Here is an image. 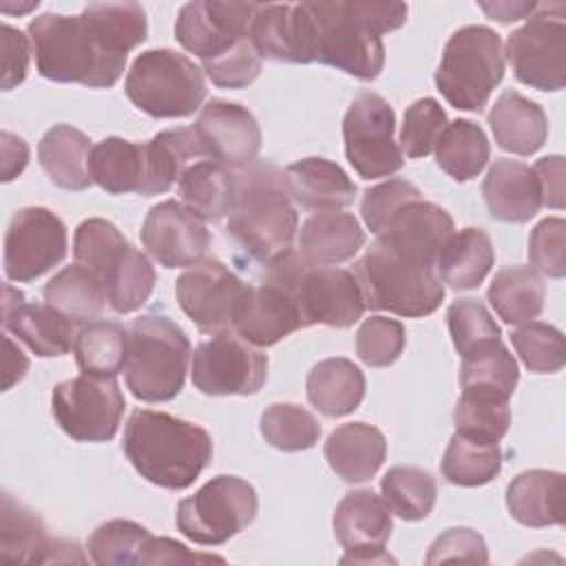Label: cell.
Wrapping results in <instances>:
<instances>
[{
    "instance_id": "obj_46",
    "label": "cell",
    "mask_w": 566,
    "mask_h": 566,
    "mask_svg": "<svg viewBox=\"0 0 566 566\" xmlns=\"http://www.w3.org/2000/svg\"><path fill=\"white\" fill-rule=\"evenodd\" d=\"M440 471L455 486H480L502 471V449L455 433L449 440Z\"/></svg>"
},
{
    "instance_id": "obj_55",
    "label": "cell",
    "mask_w": 566,
    "mask_h": 566,
    "mask_svg": "<svg viewBox=\"0 0 566 566\" xmlns=\"http://www.w3.org/2000/svg\"><path fill=\"white\" fill-rule=\"evenodd\" d=\"M418 197H422V192L407 179H389L367 188L360 201L363 221L378 237L387 221L398 212V208Z\"/></svg>"
},
{
    "instance_id": "obj_57",
    "label": "cell",
    "mask_w": 566,
    "mask_h": 566,
    "mask_svg": "<svg viewBox=\"0 0 566 566\" xmlns=\"http://www.w3.org/2000/svg\"><path fill=\"white\" fill-rule=\"evenodd\" d=\"M451 559L486 564L489 562V551H486L484 537L480 533H475L473 528H464V526H455V528L444 531L431 544V548L427 553V564L451 562Z\"/></svg>"
},
{
    "instance_id": "obj_37",
    "label": "cell",
    "mask_w": 566,
    "mask_h": 566,
    "mask_svg": "<svg viewBox=\"0 0 566 566\" xmlns=\"http://www.w3.org/2000/svg\"><path fill=\"white\" fill-rule=\"evenodd\" d=\"M181 203L203 221H221L234 201V175L214 159H199L177 181Z\"/></svg>"
},
{
    "instance_id": "obj_1",
    "label": "cell",
    "mask_w": 566,
    "mask_h": 566,
    "mask_svg": "<svg viewBox=\"0 0 566 566\" xmlns=\"http://www.w3.org/2000/svg\"><path fill=\"white\" fill-rule=\"evenodd\" d=\"M316 24V62L358 80H376L385 66L380 35L407 22V4L374 0L307 2Z\"/></svg>"
},
{
    "instance_id": "obj_21",
    "label": "cell",
    "mask_w": 566,
    "mask_h": 566,
    "mask_svg": "<svg viewBox=\"0 0 566 566\" xmlns=\"http://www.w3.org/2000/svg\"><path fill=\"white\" fill-rule=\"evenodd\" d=\"M192 130L197 133L206 157L226 168H245L256 161L261 150V128L254 115L237 102L210 99L201 106Z\"/></svg>"
},
{
    "instance_id": "obj_47",
    "label": "cell",
    "mask_w": 566,
    "mask_h": 566,
    "mask_svg": "<svg viewBox=\"0 0 566 566\" xmlns=\"http://www.w3.org/2000/svg\"><path fill=\"white\" fill-rule=\"evenodd\" d=\"M261 436L279 451H305L321 438V424L301 405L276 402L270 405L259 418Z\"/></svg>"
},
{
    "instance_id": "obj_26",
    "label": "cell",
    "mask_w": 566,
    "mask_h": 566,
    "mask_svg": "<svg viewBox=\"0 0 566 566\" xmlns=\"http://www.w3.org/2000/svg\"><path fill=\"white\" fill-rule=\"evenodd\" d=\"M301 327L305 325L294 294L268 279L248 287L234 323V332L254 347L276 345Z\"/></svg>"
},
{
    "instance_id": "obj_60",
    "label": "cell",
    "mask_w": 566,
    "mask_h": 566,
    "mask_svg": "<svg viewBox=\"0 0 566 566\" xmlns=\"http://www.w3.org/2000/svg\"><path fill=\"white\" fill-rule=\"evenodd\" d=\"M539 188L542 206L562 210L564 208V157L548 155L535 161L531 168Z\"/></svg>"
},
{
    "instance_id": "obj_35",
    "label": "cell",
    "mask_w": 566,
    "mask_h": 566,
    "mask_svg": "<svg viewBox=\"0 0 566 566\" xmlns=\"http://www.w3.org/2000/svg\"><path fill=\"white\" fill-rule=\"evenodd\" d=\"M307 400L327 418H340L358 409L365 396V374L349 358L316 363L305 380Z\"/></svg>"
},
{
    "instance_id": "obj_51",
    "label": "cell",
    "mask_w": 566,
    "mask_h": 566,
    "mask_svg": "<svg viewBox=\"0 0 566 566\" xmlns=\"http://www.w3.org/2000/svg\"><path fill=\"white\" fill-rule=\"evenodd\" d=\"M511 340L522 363L535 374H555L566 363L564 334L548 323L531 321L520 325L511 334Z\"/></svg>"
},
{
    "instance_id": "obj_16",
    "label": "cell",
    "mask_w": 566,
    "mask_h": 566,
    "mask_svg": "<svg viewBox=\"0 0 566 566\" xmlns=\"http://www.w3.org/2000/svg\"><path fill=\"white\" fill-rule=\"evenodd\" d=\"M268 378V356L241 336L217 334L192 354V385L206 396H250Z\"/></svg>"
},
{
    "instance_id": "obj_50",
    "label": "cell",
    "mask_w": 566,
    "mask_h": 566,
    "mask_svg": "<svg viewBox=\"0 0 566 566\" xmlns=\"http://www.w3.org/2000/svg\"><path fill=\"white\" fill-rule=\"evenodd\" d=\"M517 380H520L517 363L502 340L462 358V367H460L462 387H489L511 396L515 391Z\"/></svg>"
},
{
    "instance_id": "obj_22",
    "label": "cell",
    "mask_w": 566,
    "mask_h": 566,
    "mask_svg": "<svg viewBox=\"0 0 566 566\" xmlns=\"http://www.w3.org/2000/svg\"><path fill=\"white\" fill-rule=\"evenodd\" d=\"M250 42L259 57L292 64L316 62V24L307 2L261 4L250 24Z\"/></svg>"
},
{
    "instance_id": "obj_17",
    "label": "cell",
    "mask_w": 566,
    "mask_h": 566,
    "mask_svg": "<svg viewBox=\"0 0 566 566\" xmlns=\"http://www.w3.org/2000/svg\"><path fill=\"white\" fill-rule=\"evenodd\" d=\"M69 248L64 221L46 208H20L4 234V274L27 283L62 263Z\"/></svg>"
},
{
    "instance_id": "obj_53",
    "label": "cell",
    "mask_w": 566,
    "mask_h": 566,
    "mask_svg": "<svg viewBox=\"0 0 566 566\" xmlns=\"http://www.w3.org/2000/svg\"><path fill=\"white\" fill-rule=\"evenodd\" d=\"M405 349V327L396 318L369 316L356 332V354L369 367H389Z\"/></svg>"
},
{
    "instance_id": "obj_8",
    "label": "cell",
    "mask_w": 566,
    "mask_h": 566,
    "mask_svg": "<svg viewBox=\"0 0 566 566\" xmlns=\"http://www.w3.org/2000/svg\"><path fill=\"white\" fill-rule=\"evenodd\" d=\"M265 279L294 294L303 325L349 327L363 312L365 301L354 272L334 265H312L294 248L265 265Z\"/></svg>"
},
{
    "instance_id": "obj_23",
    "label": "cell",
    "mask_w": 566,
    "mask_h": 566,
    "mask_svg": "<svg viewBox=\"0 0 566 566\" xmlns=\"http://www.w3.org/2000/svg\"><path fill=\"white\" fill-rule=\"evenodd\" d=\"M0 559L4 564H55L84 562L86 557L75 542L51 537L35 511L4 493L0 513Z\"/></svg>"
},
{
    "instance_id": "obj_4",
    "label": "cell",
    "mask_w": 566,
    "mask_h": 566,
    "mask_svg": "<svg viewBox=\"0 0 566 566\" xmlns=\"http://www.w3.org/2000/svg\"><path fill=\"white\" fill-rule=\"evenodd\" d=\"M27 31L35 69L51 82L108 88L124 73L126 57L108 53L82 15L42 13Z\"/></svg>"
},
{
    "instance_id": "obj_7",
    "label": "cell",
    "mask_w": 566,
    "mask_h": 566,
    "mask_svg": "<svg viewBox=\"0 0 566 566\" xmlns=\"http://www.w3.org/2000/svg\"><path fill=\"white\" fill-rule=\"evenodd\" d=\"M354 276L365 307L387 310L405 318L433 314L444 298V285L433 265L405 259L378 239L356 261Z\"/></svg>"
},
{
    "instance_id": "obj_62",
    "label": "cell",
    "mask_w": 566,
    "mask_h": 566,
    "mask_svg": "<svg viewBox=\"0 0 566 566\" xmlns=\"http://www.w3.org/2000/svg\"><path fill=\"white\" fill-rule=\"evenodd\" d=\"M29 369V358L22 354V349L9 338L4 336V371H2V391L11 389L15 382H20L24 378Z\"/></svg>"
},
{
    "instance_id": "obj_3",
    "label": "cell",
    "mask_w": 566,
    "mask_h": 566,
    "mask_svg": "<svg viewBox=\"0 0 566 566\" xmlns=\"http://www.w3.org/2000/svg\"><path fill=\"white\" fill-rule=\"evenodd\" d=\"M122 449L144 480L170 491L190 486L212 460V438L206 429L150 409L130 413Z\"/></svg>"
},
{
    "instance_id": "obj_12",
    "label": "cell",
    "mask_w": 566,
    "mask_h": 566,
    "mask_svg": "<svg viewBox=\"0 0 566 566\" xmlns=\"http://www.w3.org/2000/svg\"><path fill=\"white\" fill-rule=\"evenodd\" d=\"M566 4H537L528 22L506 40L513 75L537 91H562L566 84Z\"/></svg>"
},
{
    "instance_id": "obj_34",
    "label": "cell",
    "mask_w": 566,
    "mask_h": 566,
    "mask_svg": "<svg viewBox=\"0 0 566 566\" xmlns=\"http://www.w3.org/2000/svg\"><path fill=\"white\" fill-rule=\"evenodd\" d=\"M91 139L69 126L57 124L44 133L38 144V161L46 177L64 190H84L91 186Z\"/></svg>"
},
{
    "instance_id": "obj_28",
    "label": "cell",
    "mask_w": 566,
    "mask_h": 566,
    "mask_svg": "<svg viewBox=\"0 0 566 566\" xmlns=\"http://www.w3.org/2000/svg\"><path fill=\"white\" fill-rule=\"evenodd\" d=\"M285 184L292 201L316 212L345 208L356 195V184L347 172L325 157H305L290 164Z\"/></svg>"
},
{
    "instance_id": "obj_63",
    "label": "cell",
    "mask_w": 566,
    "mask_h": 566,
    "mask_svg": "<svg viewBox=\"0 0 566 566\" xmlns=\"http://www.w3.org/2000/svg\"><path fill=\"white\" fill-rule=\"evenodd\" d=\"M480 9L491 20L509 24V22L528 18L537 9V2H480Z\"/></svg>"
},
{
    "instance_id": "obj_49",
    "label": "cell",
    "mask_w": 566,
    "mask_h": 566,
    "mask_svg": "<svg viewBox=\"0 0 566 566\" xmlns=\"http://www.w3.org/2000/svg\"><path fill=\"white\" fill-rule=\"evenodd\" d=\"M447 325L458 354L464 358L502 340L489 310L475 298H458L447 310Z\"/></svg>"
},
{
    "instance_id": "obj_52",
    "label": "cell",
    "mask_w": 566,
    "mask_h": 566,
    "mask_svg": "<svg viewBox=\"0 0 566 566\" xmlns=\"http://www.w3.org/2000/svg\"><path fill=\"white\" fill-rule=\"evenodd\" d=\"M447 126V113L433 97L416 99L407 111L400 128V153L409 159H420L433 153L442 130Z\"/></svg>"
},
{
    "instance_id": "obj_45",
    "label": "cell",
    "mask_w": 566,
    "mask_h": 566,
    "mask_svg": "<svg viewBox=\"0 0 566 566\" xmlns=\"http://www.w3.org/2000/svg\"><path fill=\"white\" fill-rule=\"evenodd\" d=\"M382 500L394 515L407 522L424 520L438 495L436 480L429 471L418 467H394L380 480Z\"/></svg>"
},
{
    "instance_id": "obj_30",
    "label": "cell",
    "mask_w": 566,
    "mask_h": 566,
    "mask_svg": "<svg viewBox=\"0 0 566 566\" xmlns=\"http://www.w3.org/2000/svg\"><path fill=\"white\" fill-rule=\"evenodd\" d=\"M489 126L502 150L528 157L548 137V119L539 104L517 91H504L489 111Z\"/></svg>"
},
{
    "instance_id": "obj_14",
    "label": "cell",
    "mask_w": 566,
    "mask_h": 566,
    "mask_svg": "<svg viewBox=\"0 0 566 566\" xmlns=\"http://www.w3.org/2000/svg\"><path fill=\"white\" fill-rule=\"evenodd\" d=\"M60 429L77 442H106L122 422L124 394L115 378L75 376L55 385L51 396Z\"/></svg>"
},
{
    "instance_id": "obj_48",
    "label": "cell",
    "mask_w": 566,
    "mask_h": 566,
    "mask_svg": "<svg viewBox=\"0 0 566 566\" xmlns=\"http://www.w3.org/2000/svg\"><path fill=\"white\" fill-rule=\"evenodd\" d=\"M150 531L133 520H108L88 537V557L99 566L139 564Z\"/></svg>"
},
{
    "instance_id": "obj_38",
    "label": "cell",
    "mask_w": 566,
    "mask_h": 566,
    "mask_svg": "<svg viewBox=\"0 0 566 566\" xmlns=\"http://www.w3.org/2000/svg\"><path fill=\"white\" fill-rule=\"evenodd\" d=\"M91 179L111 195H142L146 177L144 144L122 137H106L91 150Z\"/></svg>"
},
{
    "instance_id": "obj_42",
    "label": "cell",
    "mask_w": 566,
    "mask_h": 566,
    "mask_svg": "<svg viewBox=\"0 0 566 566\" xmlns=\"http://www.w3.org/2000/svg\"><path fill=\"white\" fill-rule=\"evenodd\" d=\"M438 166L455 181H469L478 177L491 155L484 130L471 119H453L444 126L436 148Z\"/></svg>"
},
{
    "instance_id": "obj_6",
    "label": "cell",
    "mask_w": 566,
    "mask_h": 566,
    "mask_svg": "<svg viewBox=\"0 0 566 566\" xmlns=\"http://www.w3.org/2000/svg\"><path fill=\"white\" fill-rule=\"evenodd\" d=\"M190 360L186 332L164 314H142L128 327L126 387L137 400L166 402L181 389Z\"/></svg>"
},
{
    "instance_id": "obj_64",
    "label": "cell",
    "mask_w": 566,
    "mask_h": 566,
    "mask_svg": "<svg viewBox=\"0 0 566 566\" xmlns=\"http://www.w3.org/2000/svg\"><path fill=\"white\" fill-rule=\"evenodd\" d=\"M38 4H40L38 0H35V2H27V4H15V7L9 4V2H2V11H4V13H18V15H20V13H27V11L38 9Z\"/></svg>"
},
{
    "instance_id": "obj_54",
    "label": "cell",
    "mask_w": 566,
    "mask_h": 566,
    "mask_svg": "<svg viewBox=\"0 0 566 566\" xmlns=\"http://www.w3.org/2000/svg\"><path fill=\"white\" fill-rule=\"evenodd\" d=\"M528 259L535 270L551 279L566 274V221L562 217L542 219L528 237Z\"/></svg>"
},
{
    "instance_id": "obj_9",
    "label": "cell",
    "mask_w": 566,
    "mask_h": 566,
    "mask_svg": "<svg viewBox=\"0 0 566 566\" xmlns=\"http://www.w3.org/2000/svg\"><path fill=\"white\" fill-rule=\"evenodd\" d=\"M502 77L504 49L493 29L469 24L453 31L436 71V86L453 108L480 113Z\"/></svg>"
},
{
    "instance_id": "obj_24",
    "label": "cell",
    "mask_w": 566,
    "mask_h": 566,
    "mask_svg": "<svg viewBox=\"0 0 566 566\" xmlns=\"http://www.w3.org/2000/svg\"><path fill=\"white\" fill-rule=\"evenodd\" d=\"M453 232L455 226L449 212L418 197L398 208L378 234V241L405 259L436 268L438 252Z\"/></svg>"
},
{
    "instance_id": "obj_10",
    "label": "cell",
    "mask_w": 566,
    "mask_h": 566,
    "mask_svg": "<svg viewBox=\"0 0 566 566\" xmlns=\"http://www.w3.org/2000/svg\"><path fill=\"white\" fill-rule=\"evenodd\" d=\"M128 99L150 117H188L206 97L201 69L172 49H150L135 57L126 75Z\"/></svg>"
},
{
    "instance_id": "obj_43",
    "label": "cell",
    "mask_w": 566,
    "mask_h": 566,
    "mask_svg": "<svg viewBox=\"0 0 566 566\" xmlns=\"http://www.w3.org/2000/svg\"><path fill=\"white\" fill-rule=\"evenodd\" d=\"M44 303L77 323H91L106 305L99 281L80 263L60 270L42 290Z\"/></svg>"
},
{
    "instance_id": "obj_56",
    "label": "cell",
    "mask_w": 566,
    "mask_h": 566,
    "mask_svg": "<svg viewBox=\"0 0 566 566\" xmlns=\"http://www.w3.org/2000/svg\"><path fill=\"white\" fill-rule=\"evenodd\" d=\"M203 71L212 80V84L219 88H245L259 77L261 57L248 38L226 55L212 62H206Z\"/></svg>"
},
{
    "instance_id": "obj_13",
    "label": "cell",
    "mask_w": 566,
    "mask_h": 566,
    "mask_svg": "<svg viewBox=\"0 0 566 566\" xmlns=\"http://www.w3.org/2000/svg\"><path fill=\"white\" fill-rule=\"evenodd\" d=\"M394 130L396 115L382 95L360 91L352 99L343 117V139L347 161L363 179L389 177L402 168L405 159Z\"/></svg>"
},
{
    "instance_id": "obj_15",
    "label": "cell",
    "mask_w": 566,
    "mask_h": 566,
    "mask_svg": "<svg viewBox=\"0 0 566 566\" xmlns=\"http://www.w3.org/2000/svg\"><path fill=\"white\" fill-rule=\"evenodd\" d=\"M248 287L219 259H201L175 283V296L199 332L217 336L234 329Z\"/></svg>"
},
{
    "instance_id": "obj_44",
    "label": "cell",
    "mask_w": 566,
    "mask_h": 566,
    "mask_svg": "<svg viewBox=\"0 0 566 566\" xmlns=\"http://www.w3.org/2000/svg\"><path fill=\"white\" fill-rule=\"evenodd\" d=\"M128 332L113 321H91L73 343L75 360L82 374L97 378H115L126 363Z\"/></svg>"
},
{
    "instance_id": "obj_33",
    "label": "cell",
    "mask_w": 566,
    "mask_h": 566,
    "mask_svg": "<svg viewBox=\"0 0 566 566\" xmlns=\"http://www.w3.org/2000/svg\"><path fill=\"white\" fill-rule=\"evenodd\" d=\"M146 150V177H144V197L168 192L179 177L199 159H208L206 150L190 128H170L157 133L148 144Z\"/></svg>"
},
{
    "instance_id": "obj_20",
    "label": "cell",
    "mask_w": 566,
    "mask_h": 566,
    "mask_svg": "<svg viewBox=\"0 0 566 566\" xmlns=\"http://www.w3.org/2000/svg\"><path fill=\"white\" fill-rule=\"evenodd\" d=\"M142 243L164 268H190L210 245V232L184 203L168 199L153 206L142 226Z\"/></svg>"
},
{
    "instance_id": "obj_29",
    "label": "cell",
    "mask_w": 566,
    "mask_h": 566,
    "mask_svg": "<svg viewBox=\"0 0 566 566\" xmlns=\"http://www.w3.org/2000/svg\"><path fill=\"white\" fill-rule=\"evenodd\" d=\"M365 245V230L349 212L327 210L307 217L298 234V252L312 265H338Z\"/></svg>"
},
{
    "instance_id": "obj_2",
    "label": "cell",
    "mask_w": 566,
    "mask_h": 566,
    "mask_svg": "<svg viewBox=\"0 0 566 566\" xmlns=\"http://www.w3.org/2000/svg\"><path fill=\"white\" fill-rule=\"evenodd\" d=\"M298 214L292 203L285 172L272 161H252L234 175V201L226 234L250 259L270 265L292 248Z\"/></svg>"
},
{
    "instance_id": "obj_59",
    "label": "cell",
    "mask_w": 566,
    "mask_h": 566,
    "mask_svg": "<svg viewBox=\"0 0 566 566\" xmlns=\"http://www.w3.org/2000/svg\"><path fill=\"white\" fill-rule=\"evenodd\" d=\"M139 564L155 566V564H226L219 555L208 553H192L181 542H175L170 537H155L150 535Z\"/></svg>"
},
{
    "instance_id": "obj_41",
    "label": "cell",
    "mask_w": 566,
    "mask_h": 566,
    "mask_svg": "<svg viewBox=\"0 0 566 566\" xmlns=\"http://www.w3.org/2000/svg\"><path fill=\"white\" fill-rule=\"evenodd\" d=\"M97 42L117 57L139 46L148 35L146 11L137 2H93L80 13Z\"/></svg>"
},
{
    "instance_id": "obj_25",
    "label": "cell",
    "mask_w": 566,
    "mask_h": 566,
    "mask_svg": "<svg viewBox=\"0 0 566 566\" xmlns=\"http://www.w3.org/2000/svg\"><path fill=\"white\" fill-rule=\"evenodd\" d=\"M2 327L35 356H64L75 343V323L46 303H27L13 285H2Z\"/></svg>"
},
{
    "instance_id": "obj_11",
    "label": "cell",
    "mask_w": 566,
    "mask_h": 566,
    "mask_svg": "<svg viewBox=\"0 0 566 566\" xmlns=\"http://www.w3.org/2000/svg\"><path fill=\"white\" fill-rule=\"evenodd\" d=\"M259 511V497L250 482L237 475H217L177 506V528L184 537L203 546H219L250 526Z\"/></svg>"
},
{
    "instance_id": "obj_27",
    "label": "cell",
    "mask_w": 566,
    "mask_h": 566,
    "mask_svg": "<svg viewBox=\"0 0 566 566\" xmlns=\"http://www.w3.org/2000/svg\"><path fill=\"white\" fill-rule=\"evenodd\" d=\"M482 195L491 217L504 223H526L542 208L535 175L517 159H497L482 181Z\"/></svg>"
},
{
    "instance_id": "obj_18",
    "label": "cell",
    "mask_w": 566,
    "mask_h": 566,
    "mask_svg": "<svg viewBox=\"0 0 566 566\" xmlns=\"http://www.w3.org/2000/svg\"><path fill=\"white\" fill-rule=\"evenodd\" d=\"M259 7L256 2L239 0L186 2L175 22V38L201 64L212 62L250 38V24Z\"/></svg>"
},
{
    "instance_id": "obj_39",
    "label": "cell",
    "mask_w": 566,
    "mask_h": 566,
    "mask_svg": "<svg viewBox=\"0 0 566 566\" xmlns=\"http://www.w3.org/2000/svg\"><path fill=\"white\" fill-rule=\"evenodd\" d=\"M509 398L489 387H462V396L453 409L455 433L475 442L497 444L511 424Z\"/></svg>"
},
{
    "instance_id": "obj_19",
    "label": "cell",
    "mask_w": 566,
    "mask_h": 566,
    "mask_svg": "<svg viewBox=\"0 0 566 566\" xmlns=\"http://www.w3.org/2000/svg\"><path fill=\"white\" fill-rule=\"evenodd\" d=\"M334 535L347 551L340 564H389L385 551L391 535V511L369 489L349 491L334 511Z\"/></svg>"
},
{
    "instance_id": "obj_32",
    "label": "cell",
    "mask_w": 566,
    "mask_h": 566,
    "mask_svg": "<svg viewBox=\"0 0 566 566\" xmlns=\"http://www.w3.org/2000/svg\"><path fill=\"white\" fill-rule=\"evenodd\" d=\"M564 475L559 471H522L506 486V506L513 520L542 528L564 524Z\"/></svg>"
},
{
    "instance_id": "obj_58",
    "label": "cell",
    "mask_w": 566,
    "mask_h": 566,
    "mask_svg": "<svg viewBox=\"0 0 566 566\" xmlns=\"http://www.w3.org/2000/svg\"><path fill=\"white\" fill-rule=\"evenodd\" d=\"M29 42L22 31L2 24V91H11L24 82L31 55Z\"/></svg>"
},
{
    "instance_id": "obj_36",
    "label": "cell",
    "mask_w": 566,
    "mask_h": 566,
    "mask_svg": "<svg viewBox=\"0 0 566 566\" xmlns=\"http://www.w3.org/2000/svg\"><path fill=\"white\" fill-rule=\"evenodd\" d=\"M495 252L482 228H464L453 232L438 252L436 272L442 283L453 290L478 287L493 265Z\"/></svg>"
},
{
    "instance_id": "obj_5",
    "label": "cell",
    "mask_w": 566,
    "mask_h": 566,
    "mask_svg": "<svg viewBox=\"0 0 566 566\" xmlns=\"http://www.w3.org/2000/svg\"><path fill=\"white\" fill-rule=\"evenodd\" d=\"M73 256L99 281L113 312L130 314L150 298L155 270L115 223L97 217L82 221L73 237Z\"/></svg>"
},
{
    "instance_id": "obj_31",
    "label": "cell",
    "mask_w": 566,
    "mask_h": 566,
    "mask_svg": "<svg viewBox=\"0 0 566 566\" xmlns=\"http://www.w3.org/2000/svg\"><path fill=\"white\" fill-rule=\"evenodd\" d=\"M387 440L380 429L367 422L336 427L325 442V458L332 471L345 482H367L385 462Z\"/></svg>"
},
{
    "instance_id": "obj_61",
    "label": "cell",
    "mask_w": 566,
    "mask_h": 566,
    "mask_svg": "<svg viewBox=\"0 0 566 566\" xmlns=\"http://www.w3.org/2000/svg\"><path fill=\"white\" fill-rule=\"evenodd\" d=\"M0 150H2V181H13L29 164V146L22 137L2 130L0 133Z\"/></svg>"
},
{
    "instance_id": "obj_40",
    "label": "cell",
    "mask_w": 566,
    "mask_h": 566,
    "mask_svg": "<svg viewBox=\"0 0 566 566\" xmlns=\"http://www.w3.org/2000/svg\"><path fill=\"white\" fill-rule=\"evenodd\" d=\"M544 281L531 265H509L489 285V303L509 325H526L542 314Z\"/></svg>"
}]
</instances>
